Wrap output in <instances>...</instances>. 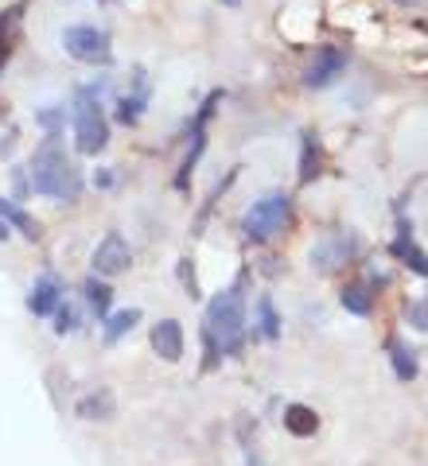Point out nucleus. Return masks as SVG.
<instances>
[{
	"mask_svg": "<svg viewBox=\"0 0 428 466\" xmlns=\"http://www.w3.org/2000/svg\"><path fill=\"white\" fill-rule=\"evenodd\" d=\"M389 354H394V373H397V381H413V377H417V354H413L409 346L394 342V346H389Z\"/></svg>",
	"mask_w": 428,
	"mask_h": 466,
	"instance_id": "obj_16",
	"label": "nucleus"
},
{
	"mask_svg": "<svg viewBox=\"0 0 428 466\" xmlns=\"http://www.w3.org/2000/svg\"><path fill=\"white\" fill-rule=\"evenodd\" d=\"M32 191L59 202H74L82 194V175L67 160V152H59L55 144H43L32 160Z\"/></svg>",
	"mask_w": 428,
	"mask_h": 466,
	"instance_id": "obj_2",
	"label": "nucleus"
},
{
	"mask_svg": "<svg viewBox=\"0 0 428 466\" xmlns=\"http://www.w3.org/2000/svg\"><path fill=\"white\" fill-rule=\"evenodd\" d=\"M152 350L164 361H179L184 358V327H179L176 319H160L152 327Z\"/></svg>",
	"mask_w": 428,
	"mask_h": 466,
	"instance_id": "obj_8",
	"label": "nucleus"
},
{
	"mask_svg": "<svg viewBox=\"0 0 428 466\" xmlns=\"http://www.w3.org/2000/svg\"><path fill=\"white\" fill-rule=\"evenodd\" d=\"M397 5H405V8H409V5H417V0H397Z\"/></svg>",
	"mask_w": 428,
	"mask_h": 466,
	"instance_id": "obj_24",
	"label": "nucleus"
},
{
	"mask_svg": "<svg viewBox=\"0 0 428 466\" xmlns=\"http://www.w3.org/2000/svg\"><path fill=\"white\" fill-rule=\"evenodd\" d=\"M74 144L86 155H98L109 144V125L101 116V106H94V101H82L74 113Z\"/></svg>",
	"mask_w": 428,
	"mask_h": 466,
	"instance_id": "obj_5",
	"label": "nucleus"
},
{
	"mask_svg": "<svg viewBox=\"0 0 428 466\" xmlns=\"http://www.w3.org/2000/svg\"><path fill=\"white\" fill-rule=\"evenodd\" d=\"M133 265V253H128V241L121 233H106V241L94 249V272L98 276H117Z\"/></svg>",
	"mask_w": 428,
	"mask_h": 466,
	"instance_id": "obj_6",
	"label": "nucleus"
},
{
	"mask_svg": "<svg viewBox=\"0 0 428 466\" xmlns=\"http://www.w3.org/2000/svg\"><path fill=\"white\" fill-rule=\"evenodd\" d=\"M242 334H245V295L233 284V288L218 292L211 307H206V327H203L206 358L214 361L218 354H238Z\"/></svg>",
	"mask_w": 428,
	"mask_h": 466,
	"instance_id": "obj_1",
	"label": "nucleus"
},
{
	"mask_svg": "<svg viewBox=\"0 0 428 466\" xmlns=\"http://www.w3.org/2000/svg\"><path fill=\"white\" fill-rule=\"evenodd\" d=\"M343 307L350 311V315H370V295H366V288L362 284H350V288H343Z\"/></svg>",
	"mask_w": 428,
	"mask_h": 466,
	"instance_id": "obj_18",
	"label": "nucleus"
},
{
	"mask_svg": "<svg viewBox=\"0 0 428 466\" xmlns=\"http://www.w3.org/2000/svg\"><path fill=\"white\" fill-rule=\"evenodd\" d=\"M343 67H347V55L339 47H323L319 55H316V62L304 70V82L311 86V89H323V86H331L335 78L343 74Z\"/></svg>",
	"mask_w": 428,
	"mask_h": 466,
	"instance_id": "obj_7",
	"label": "nucleus"
},
{
	"mask_svg": "<svg viewBox=\"0 0 428 466\" xmlns=\"http://www.w3.org/2000/svg\"><path fill=\"white\" fill-rule=\"evenodd\" d=\"M347 256H350V241L347 238H323L316 245V253H311V261H316L323 272H331V268L347 265Z\"/></svg>",
	"mask_w": 428,
	"mask_h": 466,
	"instance_id": "obj_10",
	"label": "nucleus"
},
{
	"mask_svg": "<svg viewBox=\"0 0 428 466\" xmlns=\"http://www.w3.org/2000/svg\"><path fill=\"white\" fill-rule=\"evenodd\" d=\"M223 5H226V8H238V5H242V0H223Z\"/></svg>",
	"mask_w": 428,
	"mask_h": 466,
	"instance_id": "obj_23",
	"label": "nucleus"
},
{
	"mask_svg": "<svg viewBox=\"0 0 428 466\" xmlns=\"http://www.w3.org/2000/svg\"><path fill=\"white\" fill-rule=\"evenodd\" d=\"M78 416L82 420H109L113 416V396L101 388V393H94V396H86L82 405H78Z\"/></svg>",
	"mask_w": 428,
	"mask_h": 466,
	"instance_id": "obj_14",
	"label": "nucleus"
},
{
	"mask_svg": "<svg viewBox=\"0 0 428 466\" xmlns=\"http://www.w3.org/2000/svg\"><path fill=\"white\" fill-rule=\"evenodd\" d=\"M55 311H59V327H55L59 334H67V331H78V315H74V307H62V303H59Z\"/></svg>",
	"mask_w": 428,
	"mask_h": 466,
	"instance_id": "obj_21",
	"label": "nucleus"
},
{
	"mask_svg": "<svg viewBox=\"0 0 428 466\" xmlns=\"http://www.w3.org/2000/svg\"><path fill=\"white\" fill-rule=\"evenodd\" d=\"M62 47L67 55H74L78 62H90V67H109L113 62V47H109V35L90 28V23H74V28L62 32Z\"/></svg>",
	"mask_w": 428,
	"mask_h": 466,
	"instance_id": "obj_4",
	"label": "nucleus"
},
{
	"mask_svg": "<svg viewBox=\"0 0 428 466\" xmlns=\"http://www.w3.org/2000/svg\"><path fill=\"white\" fill-rule=\"evenodd\" d=\"M82 292H86L90 311H94L98 319H106V315H109V303H113L109 284H101V280H86V284H82Z\"/></svg>",
	"mask_w": 428,
	"mask_h": 466,
	"instance_id": "obj_13",
	"label": "nucleus"
},
{
	"mask_svg": "<svg viewBox=\"0 0 428 466\" xmlns=\"http://www.w3.org/2000/svg\"><path fill=\"white\" fill-rule=\"evenodd\" d=\"M284 427H289L292 435L308 439V435H316L319 416H316V412H311V408H304V405H289V408H284Z\"/></svg>",
	"mask_w": 428,
	"mask_h": 466,
	"instance_id": "obj_12",
	"label": "nucleus"
},
{
	"mask_svg": "<svg viewBox=\"0 0 428 466\" xmlns=\"http://www.w3.org/2000/svg\"><path fill=\"white\" fill-rule=\"evenodd\" d=\"M409 322H413L417 331H428V300L409 303Z\"/></svg>",
	"mask_w": 428,
	"mask_h": 466,
	"instance_id": "obj_20",
	"label": "nucleus"
},
{
	"mask_svg": "<svg viewBox=\"0 0 428 466\" xmlns=\"http://www.w3.org/2000/svg\"><path fill=\"white\" fill-rule=\"evenodd\" d=\"M289 194H265L262 202H253L250 210H245V238L250 241H269L277 238V233L284 229V222H289Z\"/></svg>",
	"mask_w": 428,
	"mask_h": 466,
	"instance_id": "obj_3",
	"label": "nucleus"
},
{
	"mask_svg": "<svg viewBox=\"0 0 428 466\" xmlns=\"http://www.w3.org/2000/svg\"><path fill=\"white\" fill-rule=\"evenodd\" d=\"M394 256H397V261H405L413 272H417V276H428V253L417 249V241L409 238V229H401V238L394 241Z\"/></svg>",
	"mask_w": 428,
	"mask_h": 466,
	"instance_id": "obj_11",
	"label": "nucleus"
},
{
	"mask_svg": "<svg viewBox=\"0 0 428 466\" xmlns=\"http://www.w3.org/2000/svg\"><path fill=\"white\" fill-rule=\"evenodd\" d=\"M59 303H62V284L55 276H39L28 292V307L35 311V315H51Z\"/></svg>",
	"mask_w": 428,
	"mask_h": 466,
	"instance_id": "obj_9",
	"label": "nucleus"
},
{
	"mask_svg": "<svg viewBox=\"0 0 428 466\" xmlns=\"http://www.w3.org/2000/svg\"><path fill=\"white\" fill-rule=\"evenodd\" d=\"M140 322V311L137 307H128V311H117V315L106 319V342H117V339H125L128 331H133Z\"/></svg>",
	"mask_w": 428,
	"mask_h": 466,
	"instance_id": "obj_15",
	"label": "nucleus"
},
{
	"mask_svg": "<svg viewBox=\"0 0 428 466\" xmlns=\"http://www.w3.org/2000/svg\"><path fill=\"white\" fill-rule=\"evenodd\" d=\"M5 62H8V39L0 35V70H5Z\"/></svg>",
	"mask_w": 428,
	"mask_h": 466,
	"instance_id": "obj_22",
	"label": "nucleus"
},
{
	"mask_svg": "<svg viewBox=\"0 0 428 466\" xmlns=\"http://www.w3.org/2000/svg\"><path fill=\"white\" fill-rule=\"evenodd\" d=\"M0 218H5V222H12V226H20V229H24V238H32V241L39 238V226H35L24 210H16L12 202H0Z\"/></svg>",
	"mask_w": 428,
	"mask_h": 466,
	"instance_id": "obj_19",
	"label": "nucleus"
},
{
	"mask_svg": "<svg viewBox=\"0 0 428 466\" xmlns=\"http://www.w3.org/2000/svg\"><path fill=\"white\" fill-rule=\"evenodd\" d=\"M257 327H262V339H277L281 334V319H277V307H272L269 295L257 300Z\"/></svg>",
	"mask_w": 428,
	"mask_h": 466,
	"instance_id": "obj_17",
	"label": "nucleus"
}]
</instances>
